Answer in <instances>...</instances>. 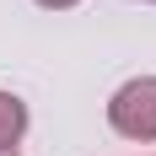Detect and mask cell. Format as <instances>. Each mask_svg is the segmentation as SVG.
I'll return each mask as SVG.
<instances>
[{
	"mask_svg": "<svg viewBox=\"0 0 156 156\" xmlns=\"http://www.w3.org/2000/svg\"><path fill=\"white\" fill-rule=\"evenodd\" d=\"M0 156H22V151H0Z\"/></svg>",
	"mask_w": 156,
	"mask_h": 156,
	"instance_id": "obj_4",
	"label": "cell"
},
{
	"mask_svg": "<svg viewBox=\"0 0 156 156\" xmlns=\"http://www.w3.org/2000/svg\"><path fill=\"white\" fill-rule=\"evenodd\" d=\"M32 5H43V11H76L81 0H32Z\"/></svg>",
	"mask_w": 156,
	"mask_h": 156,
	"instance_id": "obj_3",
	"label": "cell"
},
{
	"mask_svg": "<svg viewBox=\"0 0 156 156\" xmlns=\"http://www.w3.org/2000/svg\"><path fill=\"white\" fill-rule=\"evenodd\" d=\"M145 5H156V0H145Z\"/></svg>",
	"mask_w": 156,
	"mask_h": 156,
	"instance_id": "obj_6",
	"label": "cell"
},
{
	"mask_svg": "<svg viewBox=\"0 0 156 156\" xmlns=\"http://www.w3.org/2000/svg\"><path fill=\"white\" fill-rule=\"evenodd\" d=\"M108 129L129 145H156V76H129L108 97Z\"/></svg>",
	"mask_w": 156,
	"mask_h": 156,
	"instance_id": "obj_1",
	"label": "cell"
},
{
	"mask_svg": "<svg viewBox=\"0 0 156 156\" xmlns=\"http://www.w3.org/2000/svg\"><path fill=\"white\" fill-rule=\"evenodd\" d=\"M27 129H32V108L16 92L0 86V151H16V145L27 140Z\"/></svg>",
	"mask_w": 156,
	"mask_h": 156,
	"instance_id": "obj_2",
	"label": "cell"
},
{
	"mask_svg": "<svg viewBox=\"0 0 156 156\" xmlns=\"http://www.w3.org/2000/svg\"><path fill=\"white\" fill-rule=\"evenodd\" d=\"M140 156H156V151H140Z\"/></svg>",
	"mask_w": 156,
	"mask_h": 156,
	"instance_id": "obj_5",
	"label": "cell"
}]
</instances>
